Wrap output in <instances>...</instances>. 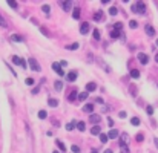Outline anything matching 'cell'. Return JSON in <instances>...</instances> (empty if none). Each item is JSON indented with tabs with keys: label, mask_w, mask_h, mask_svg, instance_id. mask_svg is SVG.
<instances>
[{
	"label": "cell",
	"mask_w": 158,
	"mask_h": 153,
	"mask_svg": "<svg viewBox=\"0 0 158 153\" xmlns=\"http://www.w3.org/2000/svg\"><path fill=\"white\" fill-rule=\"evenodd\" d=\"M131 11H132V12H137V14H144V11H146V5H144L143 2H137L135 5H132Z\"/></svg>",
	"instance_id": "obj_1"
},
{
	"label": "cell",
	"mask_w": 158,
	"mask_h": 153,
	"mask_svg": "<svg viewBox=\"0 0 158 153\" xmlns=\"http://www.w3.org/2000/svg\"><path fill=\"white\" fill-rule=\"evenodd\" d=\"M12 63H14L15 66H22V69H26V67H28V64H26V61H25L23 58H20V57H17V55H14V57H12Z\"/></svg>",
	"instance_id": "obj_2"
},
{
	"label": "cell",
	"mask_w": 158,
	"mask_h": 153,
	"mask_svg": "<svg viewBox=\"0 0 158 153\" xmlns=\"http://www.w3.org/2000/svg\"><path fill=\"white\" fill-rule=\"evenodd\" d=\"M129 143H131L129 135H127V133H121V135H120V146H121V147H127Z\"/></svg>",
	"instance_id": "obj_3"
},
{
	"label": "cell",
	"mask_w": 158,
	"mask_h": 153,
	"mask_svg": "<svg viewBox=\"0 0 158 153\" xmlns=\"http://www.w3.org/2000/svg\"><path fill=\"white\" fill-rule=\"evenodd\" d=\"M28 64H29V67H31L32 70H35V72H40V70H42L40 64H39L34 58H29V60H28Z\"/></svg>",
	"instance_id": "obj_4"
},
{
	"label": "cell",
	"mask_w": 158,
	"mask_h": 153,
	"mask_svg": "<svg viewBox=\"0 0 158 153\" xmlns=\"http://www.w3.org/2000/svg\"><path fill=\"white\" fill-rule=\"evenodd\" d=\"M61 8H63L66 12H71V9H72V0H64V2H61Z\"/></svg>",
	"instance_id": "obj_5"
},
{
	"label": "cell",
	"mask_w": 158,
	"mask_h": 153,
	"mask_svg": "<svg viewBox=\"0 0 158 153\" xmlns=\"http://www.w3.org/2000/svg\"><path fill=\"white\" fill-rule=\"evenodd\" d=\"M89 121H91V123H94V126H98V123L102 121V116H100V115H97V113H91Z\"/></svg>",
	"instance_id": "obj_6"
},
{
	"label": "cell",
	"mask_w": 158,
	"mask_h": 153,
	"mask_svg": "<svg viewBox=\"0 0 158 153\" xmlns=\"http://www.w3.org/2000/svg\"><path fill=\"white\" fill-rule=\"evenodd\" d=\"M52 69L58 74V77H63V75H64V72H63V69H61V66H60L58 63H52Z\"/></svg>",
	"instance_id": "obj_7"
},
{
	"label": "cell",
	"mask_w": 158,
	"mask_h": 153,
	"mask_svg": "<svg viewBox=\"0 0 158 153\" xmlns=\"http://www.w3.org/2000/svg\"><path fill=\"white\" fill-rule=\"evenodd\" d=\"M138 60H140L141 64H148V63H149V57H148L146 54H143V52L138 54Z\"/></svg>",
	"instance_id": "obj_8"
},
{
	"label": "cell",
	"mask_w": 158,
	"mask_h": 153,
	"mask_svg": "<svg viewBox=\"0 0 158 153\" xmlns=\"http://www.w3.org/2000/svg\"><path fill=\"white\" fill-rule=\"evenodd\" d=\"M88 32H89V23H86V22H85V23L80 26V34H83V35H85V34H88Z\"/></svg>",
	"instance_id": "obj_9"
},
{
	"label": "cell",
	"mask_w": 158,
	"mask_h": 153,
	"mask_svg": "<svg viewBox=\"0 0 158 153\" xmlns=\"http://www.w3.org/2000/svg\"><path fill=\"white\" fill-rule=\"evenodd\" d=\"M11 40L15 42V43H22V42H23V37L19 35V34H12V35H11Z\"/></svg>",
	"instance_id": "obj_10"
},
{
	"label": "cell",
	"mask_w": 158,
	"mask_h": 153,
	"mask_svg": "<svg viewBox=\"0 0 158 153\" xmlns=\"http://www.w3.org/2000/svg\"><path fill=\"white\" fill-rule=\"evenodd\" d=\"M95 89H97V84H95V83H88V84H86V92H88V94H89V92H94Z\"/></svg>",
	"instance_id": "obj_11"
},
{
	"label": "cell",
	"mask_w": 158,
	"mask_h": 153,
	"mask_svg": "<svg viewBox=\"0 0 158 153\" xmlns=\"http://www.w3.org/2000/svg\"><path fill=\"white\" fill-rule=\"evenodd\" d=\"M146 32H148V35H151V37L155 35V29L152 28V25H146Z\"/></svg>",
	"instance_id": "obj_12"
},
{
	"label": "cell",
	"mask_w": 158,
	"mask_h": 153,
	"mask_svg": "<svg viewBox=\"0 0 158 153\" xmlns=\"http://www.w3.org/2000/svg\"><path fill=\"white\" fill-rule=\"evenodd\" d=\"M94 20H95V22L103 20V11H97V12L94 14Z\"/></svg>",
	"instance_id": "obj_13"
},
{
	"label": "cell",
	"mask_w": 158,
	"mask_h": 153,
	"mask_svg": "<svg viewBox=\"0 0 158 153\" xmlns=\"http://www.w3.org/2000/svg\"><path fill=\"white\" fill-rule=\"evenodd\" d=\"M75 127H77V121H71V123H68V124H66V130H69V132H71V130H74Z\"/></svg>",
	"instance_id": "obj_14"
},
{
	"label": "cell",
	"mask_w": 158,
	"mask_h": 153,
	"mask_svg": "<svg viewBox=\"0 0 158 153\" xmlns=\"http://www.w3.org/2000/svg\"><path fill=\"white\" fill-rule=\"evenodd\" d=\"M77 95H78V94H77V92H75V91H72V92H71V94H69V95H68V101H75V100H77Z\"/></svg>",
	"instance_id": "obj_15"
},
{
	"label": "cell",
	"mask_w": 158,
	"mask_h": 153,
	"mask_svg": "<svg viewBox=\"0 0 158 153\" xmlns=\"http://www.w3.org/2000/svg\"><path fill=\"white\" fill-rule=\"evenodd\" d=\"M91 133H92V135H100V133H102V129H100V126H94V127L91 129Z\"/></svg>",
	"instance_id": "obj_16"
},
{
	"label": "cell",
	"mask_w": 158,
	"mask_h": 153,
	"mask_svg": "<svg viewBox=\"0 0 158 153\" xmlns=\"http://www.w3.org/2000/svg\"><path fill=\"white\" fill-rule=\"evenodd\" d=\"M107 136H109V139H115V138H118V132L112 129V130L107 133Z\"/></svg>",
	"instance_id": "obj_17"
},
{
	"label": "cell",
	"mask_w": 158,
	"mask_h": 153,
	"mask_svg": "<svg viewBox=\"0 0 158 153\" xmlns=\"http://www.w3.org/2000/svg\"><path fill=\"white\" fill-rule=\"evenodd\" d=\"M72 17H74L75 20L80 18V8H74V11H72Z\"/></svg>",
	"instance_id": "obj_18"
},
{
	"label": "cell",
	"mask_w": 158,
	"mask_h": 153,
	"mask_svg": "<svg viewBox=\"0 0 158 153\" xmlns=\"http://www.w3.org/2000/svg\"><path fill=\"white\" fill-rule=\"evenodd\" d=\"M83 112H88V113H92V112H94V106H92V104H86V106L83 107Z\"/></svg>",
	"instance_id": "obj_19"
},
{
	"label": "cell",
	"mask_w": 158,
	"mask_h": 153,
	"mask_svg": "<svg viewBox=\"0 0 158 153\" xmlns=\"http://www.w3.org/2000/svg\"><path fill=\"white\" fill-rule=\"evenodd\" d=\"M68 80L69 81H75L77 80V72H69L68 74Z\"/></svg>",
	"instance_id": "obj_20"
},
{
	"label": "cell",
	"mask_w": 158,
	"mask_h": 153,
	"mask_svg": "<svg viewBox=\"0 0 158 153\" xmlns=\"http://www.w3.org/2000/svg\"><path fill=\"white\" fill-rule=\"evenodd\" d=\"M88 95H89L88 92H81V94H78L77 97H78V100H80V101H85V100H88Z\"/></svg>",
	"instance_id": "obj_21"
},
{
	"label": "cell",
	"mask_w": 158,
	"mask_h": 153,
	"mask_svg": "<svg viewBox=\"0 0 158 153\" xmlns=\"http://www.w3.org/2000/svg\"><path fill=\"white\" fill-rule=\"evenodd\" d=\"M77 129H78L80 132H85V130H86V124H85L83 121H81V123H78V121H77Z\"/></svg>",
	"instance_id": "obj_22"
},
{
	"label": "cell",
	"mask_w": 158,
	"mask_h": 153,
	"mask_svg": "<svg viewBox=\"0 0 158 153\" xmlns=\"http://www.w3.org/2000/svg\"><path fill=\"white\" fill-rule=\"evenodd\" d=\"M97 61H98V64H102V66H103V69H105L106 72H110V67H109V66H106L102 58H97Z\"/></svg>",
	"instance_id": "obj_23"
},
{
	"label": "cell",
	"mask_w": 158,
	"mask_h": 153,
	"mask_svg": "<svg viewBox=\"0 0 158 153\" xmlns=\"http://www.w3.org/2000/svg\"><path fill=\"white\" fill-rule=\"evenodd\" d=\"M54 87H55V91L60 92V91L63 89V83H61V81H55V83H54Z\"/></svg>",
	"instance_id": "obj_24"
},
{
	"label": "cell",
	"mask_w": 158,
	"mask_h": 153,
	"mask_svg": "<svg viewBox=\"0 0 158 153\" xmlns=\"http://www.w3.org/2000/svg\"><path fill=\"white\" fill-rule=\"evenodd\" d=\"M48 104H49L51 107H55V106H58V101H57L55 98H49V100H48Z\"/></svg>",
	"instance_id": "obj_25"
},
{
	"label": "cell",
	"mask_w": 158,
	"mask_h": 153,
	"mask_svg": "<svg viewBox=\"0 0 158 153\" xmlns=\"http://www.w3.org/2000/svg\"><path fill=\"white\" fill-rule=\"evenodd\" d=\"M8 5L12 8V9H17L19 8V5H17V2H14V0H8Z\"/></svg>",
	"instance_id": "obj_26"
},
{
	"label": "cell",
	"mask_w": 158,
	"mask_h": 153,
	"mask_svg": "<svg viewBox=\"0 0 158 153\" xmlns=\"http://www.w3.org/2000/svg\"><path fill=\"white\" fill-rule=\"evenodd\" d=\"M131 124H132V126H135V127H137V126H140V119H138V118H137V116H134V118H132V119H131Z\"/></svg>",
	"instance_id": "obj_27"
},
{
	"label": "cell",
	"mask_w": 158,
	"mask_h": 153,
	"mask_svg": "<svg viewBox=\"0 0 158 153\" xmlns=\"http://www.w3.org/2000/svg\"><path fill=\"white\" fill-rule=\"evenodd\" d=\"M42 11H43L45 14H49V11H51V6H49V5H43V6H42Z\"/></svg>",
	"instance_id": "obj_28"
},
{
	"label": "cell",
	"mask_w": 158,
	"mask_h": 153,
	"mask_svg": "<svg viewBox=\"0 0 158 153\" xmlns=\"http://www.w3.org/2000/svg\"><path fill=\"white\" fill-rule=\"evenodd\" d=\"M46 116H48L46 110H40V112H39V118H40V119H45Z\"/></svg>",
	"instance_id": "obj_29"
},
{
	"label": "cell",
	"mask_w": 158,
	"mask_h": 153,
	"mask_svg": "<svg viewBox=\"0 0 158 153\" xmlns=\"http://www.w3.org/2000/svg\"><path fill=\"white\" fill-rule=\"evenodd\" d=\"M107 139H109V136L106 133H100V141L102 143H107Z\"/></svg>",
	"instance_id": "obj_30"
},
{
	"label": "cell",
	"mask_w": 158,
	"mask_h": 153,
	"mask_svg": "<svg viewBox=\"0 0 158 153\" xmlns=\"http://www.w3.org/2000/svg\"><path fill=\"white\" fill-rule=\"evenodd\" d=\"M129 26H131V29H137V26H138V23H137L135 20H131V22H129Z\"/></svg>",
	"instance_id": "obj_31"
},
{
	"label": "cell",
	"mask_w": 158,
	"mask_h": 153,
	"mask_svg": "<svg viewBox=\"0 0 158 153\" xmlns=\"http://www.w3.org/2000/svg\"><path fill=\"white\" fill-rule=\"evenodd\" d=\"M131 77H132V78H138V77H140V72H138L137 69H134V70L131 72Z\"/></svg>",
	"instance_id": "obj_32"
},
{
	"label": "cell",
	"mask_w": 158,
	"mask_h": 153,
	"mask_svg": "<svg viewBox=\"0 0 158 153\" xmlns=\"http://www.w3.org/2000/svg\"><path fill=\"white\" fill-rule=\"evenodd\" d=\"M135 139H137V143H141V141L144 139V135H143V133H137V136H135Z\"/></svg>",
	"instance_id": "obj_33"
},
{
	"label": "cell",
	"mask_w": 158,
	"mask_h": 153,
	"mask_svg": "<svg viewBox=\"0 0 158 153\" xmlns=\"http://www.w3.org/2000/svg\"><path fill=\"white\" fill-rule=\"evenodd\" d=\"M92 35H94L95 40H100V31H98V29H95V31L92 32Z\"/></svg>",
	"instance_id": "obj_34"
},
{
	"label": "cell",
	"mask_w": 158,
	"mask_h": 153,
	"mask_svg": "<svg viewBox=\"0 0 158 153\" xmlns=\"http://www.w3.org/2000/svg\"><path fill=\"white\" fill-rule=\"evenodd\" d=\"M68 49H69V51H75V49H78V43H72L71 46H68Z\"/></svg>",
	"instance_id": "obj_35"
},
{
	"label": "cell",
	"mask_w": 158,
	"mask_h": 153,
	"mask_svg": "<svg viewBox=\"0 0 158 153\" xmlns=\"http://www.w3.org/2000/svg\"><path fill=\"white\" fill-rule=\"evenodd\" d=\"M117 12H118V11H117V8H115V6H112V8L109 9V14H110V15H117Z\"/></svg>",
	"instance_id": "obj_36"
},
{
	"label": "cell",
	"mask_w": 158,
	"mask_h": 153,
	"mask_svg": "<svg viewBox=\"0 0 158 153\" xmlns=\"http://www.w3.org/2000/svg\"><path fill=\"white\" fill-rule=\"evenodd\" d=\"M121 28H123L121 23H115V25H114V31H121Z\"/></svg>",
	"instance_id": "obj_37"
},
{
	"label": "cell",
	"mask_w": 158,
	"mask_h": 153,
	"mask_svg": "<svg viewBox=\"0 0 158 153\" xmlns=\"http://www.w3.org/2000/svg\"><path fill=\"white\" fill-rule=\"evenodd\" d=\"M118 35H120V31H112L110 32V37L112 38H118Z\"/></svg>",
	"instance_id": "obj_38"
},
{
	"label": "cell",
	"mask_w": 158,
	"mask_h": 153,
	"mask_svg": "<svg viewBox=\"0 0 158 153\" xmlns=\"http://www.w3.org/2000/svg\"><path fill=\"white\" fill-rule=\"evenodd\" d=\"M57 146L60 147V150H61V152H64V150H66V147H64V144H63L61 141H57Z\"/></svg>",
	"instance_id": "obj_39"
},
{
	"label": "cell",
	"mask_w": 158,
	"mask_h": 153,
	"mask_svg": "<svg viewBox=\"0 0 158 153\" xmlns=\"http://www.w3.org/2000/svg\"><path fill=\"white\" fill-rule=\"evenodd\" d=\"M146 112H148V115H152V113H154V107H152V106H148V107H146Z\"/></svg>",
	"instance_id": "obj_40"
},
{
	"label": "cell",
	"mask_w": 158,
	"mask_h": 153,
	"mask_svg": "<svg viewBox=\"0 0 158 153\" xmlns=\"http://www.w3.org/2000/svg\"><path fill=\"white\" fill-rule=\"evenodd\" d=\"M71 149H72V152H74V153L80 152V147H78V146H71Z\"/></svg>",
	"instance_id": "obj_41"
},
{
	"label": "cell",
	"mask_w": 158,
	"mask_h": 153,
	"mask_svg": "<svg viewBox=\"0 0 158 153\" xmlns=\"http://www.w3.org/2000/svg\"><path fill=\"white\" fill-rule=\"evenodd\" d=\"M25 83L31 86V84H34V80H32V78H26V80H25Z\"/></svg>",
	"instance_id": "obj_42"
},
{
	"label": "cell",
	"mask_w": 158,
	"mask_h": 153,
	"mask_svg": "<svg viewBox=\"0 0 158 153\" xmlns=\"http://www.w3.org/2000/svg\"><path fill=\"white\" fill-rule=\"evenodd\" d=\"M0 26H3V28L6 26V22L3 20V17H2V15H0Z\"/></svg>",
	"instance_id": "obj_43"
},
{
	"label": "cell",
	"mask_w": 158,
	"mask_h": 153,
	"mask_svg": "<svg viewBox=\"0 0 158 153\" xmlns=\"http://www.w3.org/2000/svg\"><path fill=\"white\" fill-rule=\"evenodd\" d=\"M42 34H45V35H46V37H48V35H49V32H48V31H46V29H45V28H42Z\"/></svg>",
	"instance_id": "obj_44"
},
{
	"label": "cell",
	"mask_w": 158,
	"mask_h": 153,
	"mask_svg": "<svg viewBox=\"0 0 158 153\" xmlns=\"http://www.w3.org/2000/svg\"><path fill=\"white\" fill-rule=\"evenodd\" d=\"M107 124H109V127H112V126H114V121H112L110 118H107Z\"/></svg>",
	"instance_id": "obj_45"
},
{
	"label": "cell",
	"mask_w": 158,
	"mask_h": 153,
	"mask_svg": "<svg viewBox=\"0 0 158 153\" xmlns=\"http://www.w3.org/2000/svg\"><path fill=\"white\" fill-rule=\"evenodd\" d=\"M121 149H123V150L120 153H129V149H127V147H121Z\"/></svg>",
	"instance_id": "obj_46"
},
{
	"label": "cell",
	"mask_w": 158,
	"mask_h": 153,
	"mask_svg": "<svg viewBox=\"0 0 158 153\" xmlns=\"http://www.w3.org/2000/svg\"><path fill=\"white\" fill-rule=\"evenodd\" d=\"M95 101L100 103V104H103V98H100V97H98V98H95Z\"/></svg>",
	"instance_id": "obj_47"
},
{
	"label": "cell",
	"mask_w": 158,
	"mask_h": 153,
	"mask_svg": "<svg viewBox=\"0 0 158 153\" xmlns=\"http://www.w3.org/2000/svg\"><path fill=\"white\" fill-rule=\"evenodd\" d=\"M120 118H126V112H120Z\"/></svg>",
	"instance_id": "obj_48"
},
{
	"label": "cell",
	"mask_w": 158,
	"mask_h": 153,
	"mask_svg": "<svg viewBox=\"0 0 158 153\" xmlns=\"http://www.w3.org/2000/svg\"><path fill=\"white\" fill-rule=\"evenodd\" d=\"M154 143H155V146H157V149H158V138H155V139H154Z\"/></svg>",
	"instance_id": "obj_49"
},
{
	"label": "cell",
	"mask_w": 158,
	"mask_h": 153,
	"mask_svg": "<svg viewBox=\"0 0 158 153\" xmlns=\"http://www.w3.org/2000/svg\"><path fill=\"white\" fill-rule=\"evenodd\" d=\"M155 61H157V63H158V54H157V55H155Z\"/></svg>",
	"instance_id": "obj_50"
},
{
	"label": "cell",
	"mask_w": 158,
	"mask_h": 153,
	"mask_svg": "<svg viewBox=\"0 0 158 153\" xmlns=\"http://www.w3.org/2000/svg\"><path fill=\"white\" fill-rule=\"evenodd\" d=\"M105 153H112V150H105Z\"/></svg>",
	"instance_id": "obj_51"
},
{
	"label": "cell",
	"mask_w": 158,
	"mask_h": 153,
	"mask_svg": "<svg viewBox=\"0 0 158 153\" xmlns=\"http://www.w3.org/2000/svg\"><path fill=\"white\" fill-rule=\"evenodd\" d=\"M91 153H98V152H97V150H92V152H91Z\"/></svg>",
	"instance_id": "obj_52"
},
{
	"label": "cell",
	"mask_w": 158,
	"mask_h": 153,
	"mask_svg": "<svg viewBox=\"0 0 158 153\" xmlns=\"http://www.w3.org/2000/svg\"><path fill=\"white\" fill-rule=\"evenodd\" d=\"M54 153H58V152H54Z\"/></svg>",
	"instance_id": "obj_53"
},
{
	"label": "cell",
	"mask_w": 158,
	"mask_h": 153,
	"mask_svg": "<svg viewBox=\"0 0 158 153\" xmlns=\"http://www.w3.org/2000/svg\"><path fill=\"white\" fill-rule=\"evenodd\" d=\"M157 45H158V40H157Z\"/></svg>",
	"instance_id": "obj_54"
}]
</instances>
